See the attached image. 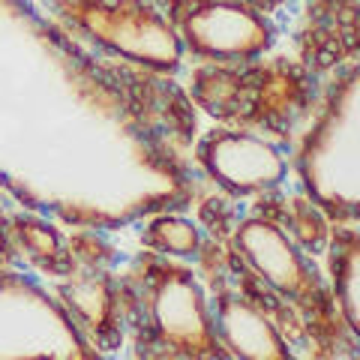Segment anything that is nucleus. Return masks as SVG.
Segmentation results:
<instances>
[{"label": "nucleus", "instance_id": "4", "mask_svg": "<svg viewBox=\"0 0 360 360\" xmlns=\"http://www.w3.org/2000/svg\"><path fill=\"white\" fill-rule=\"evenodd\" d=\"M186 37L193 49L219 58H246L267 45L264 18L243 6H201L186 18Z\"/></svg>", "mask_w": 360, "mask_h": 360}, {"label": "nucleus", "instance_id": "1", "mask_svg": "<svg viewBox=\"0 0 360 360\" xmlns=\"http://www.w3.org/2000/svg\"><path fill=\"white\" fill-rule=\"evenodd\" d=\"M300 174L309 195L336 213L354 217L357 207V75L342 78L330 108L300 150Z\"/></svg>", "mask_w": 360, "mask_h": 360}, {"label": "nucleus", "instance_id": "7", "mask_svg": "<svg viewBox=\"0 0 360 360\" xmlns=\"http://www.w3.org/2000/svg\"><path fill=\"white\" fill-rule=\"evenodd\" d=\"M333 270H336V295H340L348 328L357 330V250H354V240L345 250V258L336 262Z\"/></svg>", "mask_w": 360, "mask_h": 360}, {"label": "nucleus", "instance_id": "2", "mask_svg": "<svg viewBox=\"0 0 360 360\" xmlns=\"http://www.w3.org/2000/svg\"><path fill=\"white\" fill-rule=\"evenodd\" d=\"M201 162L234 193H262L285 177V160L274 144L250 132H213L201 144Z\"/></svg>", "mask_w": 360, "mask_h": 360}, {"label": "nucleus", "instance_id": "3", "mask_svg": "<svg viewBox=\"0 0 360 360\" xmlns=\"http://www.w3.org/2000/svg\"><path fill=\"white\" fill-rule=\"evenodd\" d=\"M153 321L156 330L177 348H186L195 354L217 348V336L210 330L201 291L184 274H168L153 288Z\"/></svg>", "mask_w": 360, "mask_h": 360}, {"label": "nucleus", "instance_id": "6", "mask_svg": "<svg viewBox=\"0 0 360 360\" xmlns=\"http://www.w3.org/2000/svg\"><path fill=\"white\" fill-rule=\"evenodd\" d=\"M213 330H217V340L234 357H288V348L279 340V333L246 300L238 297L219 300Z\"/></svg>", "mask_w": 360, "mask_h": 360}, {"label": "nucleus", "instance_id": "8", "mask_svg": "<svg viewBox=\"0 0 360 360\" xmlns=\"http://www.w3.org/2000/svg\"><path fill=\"white\" fill-rule=\"evenodd\" d=\"M150 240L160 246V250L165 252H174V255H186V252H193L195 250V243H198V234L193 225H186V222H177V219H168V222H160V225H153V231H150Z\"/></svg>", "mask_w": 360, "mask_h": 360}, {"label": "nucleus", "instance_id": "5", "mask_svg": "<svg viewBox=\"0 0 360 360\" xmlns=\"http://www.w3.org/2000/svg\"><path fill=\"white\" fill-rule=\"evenodd\" d=\"M238 243L243 250V258L255 267V274L267 279L276 291L300 297L309 288L312 274L307 262H303L300 252L291 246V240L276 225L262 222V219L246 222L238 231Z\"/></svg>", "mask_w": 360, "mask_h": 360}, {"label": "nucleus", "instance_id": "9", "mask_svg": "<svg viewBox=\"0 0 360 360\" xmlns=\"http://www.w3.org/2000/svg\"><path fill=\"white\" fill-rule=\"evenodd\" d=\"M0 246H4V240H0Z\"/></svg>", "mask_w": 360, "mask_h": 360}]
</instances>
